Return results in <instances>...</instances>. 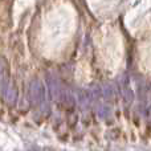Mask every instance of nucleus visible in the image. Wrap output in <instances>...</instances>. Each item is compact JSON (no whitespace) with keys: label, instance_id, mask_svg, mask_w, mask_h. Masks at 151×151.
<instances>
[{"label":"nucleus","instance_id":"f257e3e1","mask_svg":"<svg viewBox=\"0 0 151 151\" xmlns=\"http://www.w3.org/2000/svg\"><path fill=\"white\" fill-rule=\"evenodd\" d=\"M31 97L36 105H44L45 104V90L41 82L35 81L31 83Z\"/></svg>","mask_w":151,"mask_h":151},{"label":"nucleus","instance_id":"f03ea898","mask_svg":"<svg viewBox=\"0 0 151 151\" xmlns=\"http://www.w3.org/2000/svg\"><path fill=\"white\" fill-rule=\"evenodd\" d=\"M3 97H4V98L7 99L9 104H13V102L16 101V91H15V89L12 88V85H11V83H7L5 81L3 82Z\"/></svg>","mask_w":151,"mask_h":151}]
</instances>
